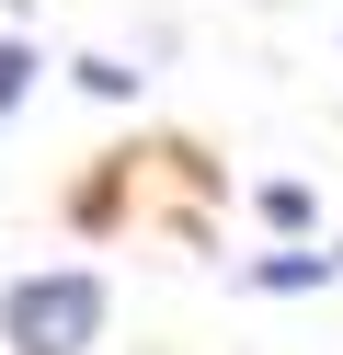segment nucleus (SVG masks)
I'll use <instances>...</instances> for the list:
<instances>
[{
	"mask_svg": "<svg viewBox=\"0 0 343 355\" xmlns=\"http://www.w3.org/2000/svg\"><path fill=\"white\" fill-rule=\"evenodd\" d=\"M114 321V286L91 263H46V275H12L0 286V344L12 355H91Z\"/></svg>",
	"mask_w": 343,
	"mask_h": 355,
	"instance_id": "f257e3e1",
	"label": "nucleus"
},
{
	"mask_svg": "<svg viewBox=\"0 0 343 355\" xmlns=\"http://www.w3.org/2000/svg\"><path fill=\"white\" fill-rule=\"evenodd\" d=\"M240 286H252V298H309V286H343V263L332 252H263Z\"/></svg>",
	"mask_w": 343,
	"mask_h": 355,
	"instance_id": "f03ea898",
	"label": "nucleus"
},
{
	"mask_svg": "<svg viewBox=\"0 0 343 355\" xmlns=\"http://www.w3.org/2000/svg\"><path fill=\"white\" fill-rule=\"evenodd\" d=\"M35 80H46V58L23 46V35H0V126L23 115V92H35Z\"/></svg>",
	"mask_w": 343,
	"mask_h": 355,
	"instance_id": "7ed1b4c3",
	"label": "nucleus"
},
{
	"mask_svg": "<svg viewBox=\"0 0 343 355\" xmlns=\"http://www.w3.org/2000/svg\"><path fill=\"white\" fill-rule=\"evenodd\" d=\"M69 80H80L91 103H137V69H126V58H103V46H91V58H69Z\"/></svg>",
	"mask_w": 343,
	"mask_h": 355,
	"instance_id": "20e7f679",
	"label": "nucleus"
},
{
	"mask_svg": "<svg viewBox=\"0 0 343 355\" xmlns=\"http://www.w3.org/2000/svg\"><path fill=\"white\" fill-rule=\"evenodd\" d=\"M252 207H263L274 230H309V184H263V195H252Z\"/></svg>",
	"mask_w": 343,
	"mask_h": 355,
	"instance_id": "39448f33",
	"label": "nucleus"
},
{
	"mask_svg": "<svg viewBox=\"0 0 343 355\" xmlns=\"http://www.w3.org/2000/svg\"><path fill=\"white\" fill-rule=\"evenodd\" d=\"M332 263H343V241H332Z\"/></svg>",
	"mask_w": 343,
	"mask_h": 355,
	"instance_id": "423d86ee",
	"label": "nucleus"
}]
</instances>
